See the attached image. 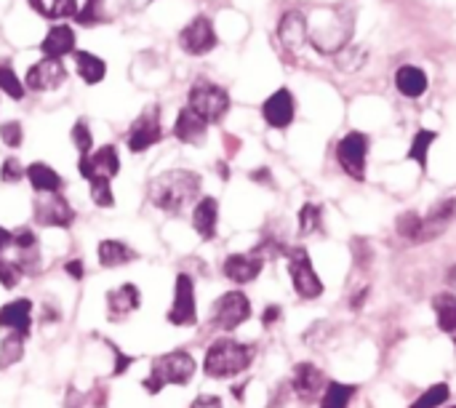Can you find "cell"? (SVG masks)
I'll return each mask as SVG.
<instances>
[{
    "label": "cell",
    "instance_id": "6da1fadb",
    "mask_svg": "<svg viewBox=\"0 0 456 408\" xmlns=\"http://www.w3.org/2000/svg\"><path fill=\"white\" fill-rule=\"evenodd\" d=\"M200 192V176L187 168H171L163 171L150 182V203L166 214H179L187 208Z\"/></svg>",
    "mask_w": 456,
    "mask_h": 408
},
{
    "label": "cell",
    "instance_id": "7a4b0ae2",
    "mask_svg": "<svg viewBox=\"0 0 456 408\" xmlns=\"http://www.w3.org/2000/svg\"><path fill=\"white\" fill-rule=\"evenodd\" d=\"M198 371V363L195 358L187 353V350H174V353H166V355H158L150 366V374L144 377L142 388L150 393V396H158L163 388L168 385H190V379L195 377Z\"/></svg>",
    "mask_w": 456,
    "mask_h": 408
},
{
    "label": "cell",
    "instance_id": "3957f363",
    "mask_svg": "<svg viewBox=\"0 0 456 408\" xmlns=\"http://www.w3.org/2000/svg\"><path fill=\"white\" fill-rule=\"evenodd\" d=\"M251 361H254L251 345H243V342L224 337V339H216L206 350L203 371H206V377H214V379H230V377L243 374L251 366Z\"/></svg>",
    "mask_w": 456,
    "mask_h": 408
},
{
    "label": "cell",
    "instance_id": "277c9868",
    "mask_svg": "<svg viewBox=\"0 0 456 408\" xmlns=\"http://www.w3.org/2000/svg\"><path fill=\"white\" fill-rule=\"evenodd\" d=\"M187 107H190L192 112H198L206 123H219V120L227 115V110H230V94H227L222 86H216V83L200 78V80L190 88Z\"/></svg>",
    "mask_w": 456,
    "mask_h": 408
},
{
    "label": "cell",
    "instance_id": "5b68a950",
    "mask_svg": "<svg viewBox=\"0 0 456 408\" xmlns=\"http://www.w3.org/2000/svg\"><path fill=\"white\" fill-rule=\"evenodd\" d=\"M329 21L315 27L310 35V43L321 51V53H339L342 48H347V40L353 35V13H342V11H331L326 13Z\"/></svg>",
    "mask_w": 456,
    "mask_h": 408
},
{
    "label": "cell",
    "instance_id": "8992f818",
    "mask_svg": "<svg viewBox=\"0 0 456 408\" xmlns=\"http://www.w3.org/2000/svg\"><path fill=\"white\" fill-rule=\"evenodd\" d=\"M251 318V302L246 294L240 291H230L224 297H219L214 302L211 310V323L222 331H235L238 326H243Z\"/></svg>",
    "mask_w": 456,
    "mask_h": 408
},
{
    "label": "cell",
    "instance_id": "52a82bcc",
    "mask_svg": "<svg viewBox=\"0 0 456 408\" xmlns=\"http://www.w3.org/2000/svg\"><path fill=\"white\" fill-rule=\"evenodd\" d=\"M286 254H289V270H291V281H294L297 294L302 299H318L323 294V283L315 275V267H313L307 251L305 249H291Z\"/></svg>",
    "mask_w": 456,
    "mask_h": 408
},
{
    "label": "cell",
    "instance_id": "ba28073f",
    "mask_svg": "<svg viewBox=\"0 0 456 408\" xmlns=\"http://www.w3.org/2000/svg\"><path fill=\"white\" fill-rule=\"evenodd\" d=\"M168 323L174 326H195L198 323V307H195V283L187 273L176 275L174 283V305L168 310Z\"/></svg>",
    "mask_w": 456,
    "mask_h": 408
},
{
    "label": "cell",
    "instance_id": "9c48e42d",
    "mask_svg": "<svg viewBox=\"0 0 456 408\" xmlns=\"http://www.w3.org/2000/svg\"><path fill=\"white\" fill-rule=\"evenodd\" d=\"M366 152H369V139L361 131H350L337 144V160H339V166L345 168V174H350L358 182L366 176Z\"/></svg>",
    "mask_w": 456,
    "mask_h": 408
},
{
    "label": "cell",
    "instance_id": "30bf717a",
    "mask_svg": "<svg viewBox=\"0 0 456 408\" xmlns=\"http://www.w3.org/2000/svg\"><path fill=\"white\" fill-rule=\"evenodd\" d=\"M32 216L40 227H61L67 230L75 222V208L69 206V200L59 192V195H40L32 203Z\"/></svg>",
    "mask_w": 456,
    "mask_h": 408
},
{
    "label": "cell",
    "instance_id": "8fae6325",
    "mask_svg": "<svg viewBox=\"0 0 456 408\" xmlns=\"http://www.w3.org/2000/svg\"><path fill=\"white\" fill-rule=\"evenodd\" d=\"M163 139V128H160V110L158 107H147L134 123H131V131H128V150L131 152H144L150 150L152 144H158Z\"/></svg>",
    "mask_w": 456,
    "mask_h": 408
},
{
    "label": "cell",
    "instance_id": "7c38bea8",
    "mask_svg": "<svg viewBox=\"0 0 456 408\" xmlns=\"http://www.w3.org/2000/svg\"><path fill=\"white\" fill-rule=\"evenodd\" d=\"M77 171L83 179L94 182V179H112L120 171V158L118 150L112 144H104L99 150H94L91 155H80L77 160Z\"/></svg>",
    "mask_w": 456,
    "mask_h": 408
},
{
    "label": "cell",
    "instance_id": "4fadbf2b",
    "mask_svg": "<svg viewBox=\"0 0 456 408\" xmlns=\"http://www.w3.org/2000/svg\"><path fill=\"white\" fill-rule=\"evenodd\" d=\"M179 45L192 56H200V53H208L211 48H216V32H214L211 19L208 16H195L179 32Z\"/></svg>",
    "mask_w": 456,
    "mask_h": 408
},
{
    "label": "cell",
    "instance_id": "5bb4252c",
    "mask_svg": "<svg viewBox=\"0 0 456 408\" xmlns=\"http://www.w3.org/2000/svg\"><path fill=\"white\" fill-rule=\"evenodd\" d=\"M67 80V69L61 64V59H40L37 64H32L24 75V86L29 91H53Z\"/></svg>",
    "mask_w": 456,
    "mask_h": 408
},
{
    "label": "cell",
    "instance_id": "9a60e30c",
    "mask_svg": "<svg viewBox=\"0 0 456 408\" xmlns=\"http://www.w3.org/2000/svg\"><path fill=\"white\" fill-rule=\"evenodd\" d=\"M104 305H107V321H110V323H120V321H126L131 313L139 310V305H142V291H139V286H134V283H120V286H115V289L107 291Z\"/></svg>",
    "mask_w": 456,
    "mask_h": 408
},
{
    "label": "cell",
    "instance_id": "2e32d148",
    "mask_svg": "<svg viewBox=\"0 0 456 408\" xmlns=\"http://www.w3.org/2000/svg\"><path fill=\"white\" fill-rule=\"evenodd\" d=\"M0 329H5L8 334H19V337H29L32 331V302L29 299H11L0 307Z\"/></svg>",
    "mask_w": 456,
    "mask_h": 408
},
{
    "label": "cell",
    "instance_id": "e0dca14e",
    "mask_svg": "<svg viewBox=\"0 0 456 408\" xmlns=\"http://www.w3.org/2000/svg\"><path fill=\"white\" fill-rule=\"evenodd\" d=\"M262 267H265V257L251 251V254H230L224 259L222 270L232 283H251V281H256Z\"/></svg>",
    "mask_w": 456,
    "mask_h": 408
},
{
    "label": "cell",
    "instance_id": "ac0fdd59",
    "mask_svg": "<svg viewBox=\"0 0 456 408\" xmlns=\"http://www.w3.org/2000/svg\"><path fill=\"white\" fill-rule=\"evenodd\" d=\"M291 385H294V393H297L302 401H313V398H318L321 393H326L329 379H326V374H323L318 366H313V363H299V366L294 369Z\"/></svg>",
    "mask_w": 456,
    "mask_h": 408
},
{
    "label": "cell",
    "instance_id": "d6986e66",
    "mask_svg": "<svg viewBox=\"0 0 456 408\" xmlns=\"http://www.w3.org/2000/svg\"><path fill=\"white\" fill-rule=\"evenodd\" d=\"M262 115L273 128H289L294 120V96L289 88H278L265 104H262Z\"/></svg>",
    "mask_w": 456,
    "mask_h": 408
},
{
    "label": "cell",
    "instance_id": "ffe728a7",
    "mask_svg": "<svg viewBox=\"0 0 456 408\" xmlns=\"http://www.w3.org/2000/svg\"><path fill=\"white\" fill-rule=\"evenodd\" d=\"M278 35H281V43H283L289 51H299V48L310 40V37H307V19H305L299 11L283 13L281 27H278Z\"/></svg>",
    "mask_w": 456,
    "mask_h": 408
},
{
    "label": "cell",
    "instance_id": "44dd1931",
    "mask_svg": "<svg viewBox=\"0 0 456 408\" xmlns=\"http://www.w3.org/2000/svg\"><path fill=\"white\" fill-rule=\"evenodd\" d=\"M206 131H208V123L190 107H184L174 123V136L184 144H200L206 139Z\"/></svg>",
    "mask_w": 456,
    "mask_h": 408
},
{
    "label": "cell",
    "instance_id": "7402d4cb",
    "mask_svg": "<svg viewBox=\"0 0 456 408\" xmlns=\"http://www.w3.org/2000/svg\"><path fill=\"white\" fill-rule=\"evenodd\" d=\"M40 51L48 56V59H61L67 53L75 51V32L67 27V24H56L48 29V35L43 37L40 43Z\"/></svg>",
    "mask_w": 456,
    "mask_h": 408
},
{
    "label": "cell",
    "instance_id": "603a6c76",
    "mask_svg": "<svg viewBox=\"0 0 456 408\" xmlns=\"http://www.w3.org/2000/svg\"><path fill=\"white\" fill-rule=\"evenodd\" d=\"M27 179H29L32 190L40 192V195H59L61 187H64V179L48 163H40V160L37 163H29Z\"/></svg>",
    "mask_w": 456,
    "mask_h": 408
},
{
    "label": "cell",
    "instance_id": "cb8c5ba5",
    "mask_svg": "<svg viewBox=\"0 0 456 408\" xmlns=\"http://www.w3.org/2000/svg\"><path fill=\"white\" fill-rule=\"evenodd\" d=\"M216 222H219V203L216 198H203L198 200L192 211V227L203 241H211L216 235Z\"/></svg>",
    "mask_w": 456,
    "mask_h": 408
},
{
    "label": "cell",
    "instance_id": "d4e9b609",
    "mask_svg": "<svg viewBox=\"0 0 456 408\" xmlns=\"http://www.w3.org/2000/svg\"><path fill=\"white\" fill-rule=\"evenodd\" d=\"M136 257H139V254H136L128 243H123V241H102V243L96 246V259H99V265L107 267V270L123 267V265L134 262Z\"/></svg>",
    "mask_w": 456,
    "mask_h": 408
},
{
    "label": "cell",
    "instance_id": "484cf974",
    "mask_svg": "<svg viewBox=\"0 0 456 408\" xmlns=\"http://www.w3.org/2000/svg\"><path fill=\"white\" fill-rule=\"evenodd\" d=\"M395 86L403 96L409 99H417L428 91V75L425 69L414 67V64H403L398 72H395Z\"/></svg>",
    "mask_w": 456,
    "mask_h": 408
},
{
    "label": "cell",
    "instance_id": "4316f807",
    "mask_svg": "<svg viewBox=\"0 0 456 408\" xmlns=\"http://www.w3.org/2000/svg\"><path fill=\"white\" fill-rule=\"evenodd\" d=\"M454 214H456V200H446L444 206L433 208V211H430V216L422 222V238H419V241H428V238H433V235H441V233L449 227V222L454 219Z\"/></svg>",
    "mask_w": 456,
    "mask_h": 408
},
{
    "label": "cell",
    "instance_id": "83f0119b",
    "mask_svg": "<svg viewBox=\"0 0 456 408\" xmlns=\"http://www.w3.org/2000/svg\"><path fill=\"white\" fill-rule=\"evenodd\" d=\"M75 64H77V75H80L88 86L102 83L104 75H107V64H104L96 53H91V51H77V53H75Z\"/></svg>",
    "mask_w": 456,
    "mask_h": 408
},
{
    "label": "cell",
    "instance_id": "f1b7e54d",
    "mask_svg": "<svg viewBox=\"0 0 456 408\" xmlns=\"http://www.w3.org/2000/svg\"><path fill=\"white\" fill-rule=\"evenodd\" d=\"M29 5L45 19H75L77 0H29Z\"/></svg>",
    "mask_w": 456,
    "mask_h": 408
},
{
    "label": "cell",
    "instance_id": "f546056e",
    "mask_svg": "<svg viewBox=\"0 0 456 408\" xmlns=\"http://www.w3.org/2000/svg\"><path fill=\"white\" fill-rule=\"evenodd\" d=\"M433 310L438 315V326L446 334H456V294H438L433 299Z\"/></svg>",
    "mask_w": 456,
    "mask_h": 408
},
{
    "label": "cell",
    "instance_id": "4dcf8cb0",
    "mask_svg": "<svg viewBox=\"0 0 456 408\" xmlns=\"http://www.w3.org/2000/svg\"><path fill=\"white\" fill-rule=\"evenodd\" d=\"M353 396H355V388L353 385L329 382V388L323 393V401H321V408H347Z\"/></svg>",
    "mask_w": 456,
    "mask_h": 408
},
{
    "label": "cell",
    "instance_id": "1f68e13d",
    "mask_svg": "<svg viewBox=\"0 0 456 408\" xmlns=\"http://www.w3.org/2000/svg\"><path fill=\"white\" fill-rule=\"evenodd\" d=\"M436 139H438V134H436V131L422 128V131L414 136L411 147H409V160H417L422 168H428V152H430V147L436 144Z\"/></svg>",
    "mask_w": 456,
    "mask_h": 408
},
{
    "label": "cell",
    "instance_id": "d6a6232c",
    "mask_svg": "<svg viewBox=\"0 0 456 408\" xmlns=\"http://www.w3.org/2000/svg\"><path fill=\"white\" fill-rule=\"evenodd\" d=\"M21 355H24V337H19V334L3 337V342H0V369H8V366L19 363Z\"/></svg>",
    "mask_w": 456,
    "mask_h": 408
},
{
    "label": "cell",
    "instance_id": "836d02e7",
    "mask_svg": "<svg viewBox=\"0 0 456 408\" xmlns=\"http://www.w3.org/2000/svg\"><path fill=\"white\" fill-rule=\"evenodd\" d=\"M104 0H83V5L75 13V21L83 27H94L99 21H104Z\"/></svg>",
    "mask_w": 456,
    "mask_h": 408
},
{
    "label": "cell",
    "instance_id": "e575fe53",
    "mask_svg": "<svg viewBox=\"0 0 456 408\" xmlns=\"http://www.w3.org/2000/svg\"><path fill=\"white\" fill-rule=\"evenodd\" d=\"M24 83L19 80V75L11 69V64L8 61H0V91L3 94H8L11 99H21L24 96Z\"/></svg>",
    "mask_w": 456,
    "mask_h": 408
},
{
    "label": "cell",
    "instance_id": "d590c367",
    "mask_svg": "<svg viewBox=\"0 0 456 408\" xmlns=\"http://www.w3.org/2000/svg\"><path fill=\"white\" fill-rule=\"evenodd\" d=\"M69 136H72V144L77 147L80 155H91V152H94V134H91V128H88V123H86L83 118L75 120Z\"/></svg>",
    "mask_w": 456,
    "mask_h": 408
},
{
    "label": "cell",
    "instance_id": "8d00e7d4",
    "mask_svg": "<svg viewBox=\"0 0 456 408\" xmlns=\"http://www.w3.org/2000/svg\"><path fill=\"white\" fill-rule=\"evenodd\" d=\"M315 230H321V206L305 203L299 211V235H313Z\"/></svg>",
    "mask_w": 456,
    "mask_h": 408
},
{
    "label": "cell",
    "instance_id": "74e56055",
    "mask_svg": "<svg viewBox=\"0 0 456 408\" xmlns=\"http://www.w3.org/2000/svg\"><path fill=\"white\" fill-rule=\"evenodd\" d=\"M91 200L99 208H112L115 206V195H112V187H110V179H94L91 182Z\"/></svg>",
    "mask_w": 456,
    "mask_h": 408
},
{
    "label": "cell",
    "instance_id": "f35d334b",
    "mask_svg": "<svg viewBox=\"0 0 456 408\" xmlns=\"http://www.w3.org/2000/svg\"><path fill=\"white\" fill-rule=\"evenodd\" d=\"M422 216H417L414 211H406V214H401L398 216V233L403 235V238H414V241H419L422 238Z\"/></svg>",
    "mask_w": 456,
    "mask_h": 408
},
{
    "label": "cell",
    "instance_id": "ab89813d",
    "mask_svg": "<svg viewBox=\"0 0 456 408\" xmlns=\"http://www.w3.org/2000/svg\"><path fill=\"white\" fill-rule=\"evenodd\" d=\"M449 401V385H436V388H430L419 401H414V406L411 408H438L444 406Z\"/></svg>",
    "mask_w": 456,
    "mask_h": 408
},
{
    "label": "cell",
    "instance_id": "60d3db41",
    "mask_svg": "<svg viewBox=\"0 0 456 408\" xmlns=\"http://www.w3.org/2000/svg\"><path fill=\"white\" fill-rule=\"evenodd\" d=\"M19 281H21V270L16 267V262L0 257V286L11 291V289L19 286Z\"/></svg>",
    "mask_w": 456,
    "mask_h": 408
},
{
    "label": "cell",
    "instance_id": "b9f144b4",
    "mask_svg": "<svg viewBox=\"0 0 456 408\" xmlns=\"http://www.w3.org/2000/svg\"><path fill=\"white\" fill-rule=\"evenodd\" d=\"M0 139H3V144H5V147H11V150L21 147V139H24L21 123H16V120L3 123V126H0Z\"/></svg>",
    "mask_w": 456,
    "mask_h": 408
},
{
    "label": "cell",
    "instance_id": "7bdbcfd3",
    "mask_svg": "<svg viewBox=\"0 0 456 408\" xmlns=\"http://www.w3.org/2000/svg\"><path fill=\"white\" fill-rule=\"evenodd\" d=\"M13 249L16 251H35L37 249V235L29 227H19L13 233Z\"/></svg>",
    "mask_w": 456,
    "mask_h": 408
},
{
    "label": "cell",
    "instance_id": "ee69618b",
    "mask_svg": "<svg viewBox=\"0 0 456 408\" xmlns=\"http://www.w3.org/2000/svg\"><path fill=\"white\" fill-rule=\"evenodd\" d=\"M21 176H24L21 163H19L16 158H5L3 166H0V179H3L5 184H13V182H19Z\"/></svg>",
    "mask_w": 456,
    "mask_h": 408
},
{
    "label": "cell",
    "instance_id": "f6af8a7d",
    "mask_svg": "<svg viewBox=\"0 0 456 408\" xmlns=\"http://www.w3.org/2000/svg\"><path fill=\"white\" fill-rule=\"evenodd\" d=\"M110 350H112V355H115V369H112V374H115V377L126 374V371L131 369L134 358H131V355H126L118 345H110Z\"/></svg>",
    "mask_w": 456,
    "mask_h": 408
},
{
    "label": "cell",
    "instance_id": "bcb514c9",
    "mask_svg": "<svg viewBox=\"0 0 456 408\" xmlns=\"http://www.w3.org/2000/svg\"><path fill=\"white\" fill-rule=\"evenodd\" d=\"M64 270H67V275H69L72 281H83V275H86V265H83V259H69V262L64 265Z\"/></svg>",
    "mask_w": 456,
    "mask_h": 408
},
{
    "label": "cell",
    "instance_id": "7dc6e473",
    "mask_svg": "<svg viewBox=\"0 0 456 408\" xmlns=\"http://www.w3.org/2000/svg\"><path fill=\"white\" fill-rule=\"evenodd\" d=\"M190 408H222V401L216 396H198Z\"/></svg>",
    "mask_w": 456,
    "mask_h": 408
},
{
    "label": "cell",
    "instance_id": "c3c4849f",
    "mask_svg": "<svg viewBox=\"0 0 456 408\" xmlns=\"http://www.w3.org/2000/svg\"><path fill=\"white\" fill-rule=\"evenodd\" d=\"M13 246V233L11 230H5L3 224H0V257H3V251L5 249H11Z\"/></svg>",
    "mask_w": 456,
    "mask_h": 408
},
{
    "label": "cell",
    "instance_id": "681fc988",
    "mask_svg": "<svg viewBox=\"0 0 456 408\" xmlns=\"http://www.w3.org/2000/svg\"><path fill=\"white\" fill-rule=\"evenodd\" d=\"M278 313H281L278 307H270V310H267V313L262 315V321H265V326H270V323H275V321H278Z\"/></svg>",
    "mask_w": 456,
    "mask_h": 408
},
{
    "label": "cell",
    "instance_id": "f907efd6",
    "mask_svg": "<svg viewBox=\"0 0 456 408\" xmlns=\"http://www.w3.org/2000/svg\"><path fill=\"white\" fill-rule=\"evenodd\" d=\"M446 281H449V286H452V289H456V265L449 270V273H446Z\"/></svg>",
    "mask_w": 456,
    "mask_h": 408
},
{
    "label": "cell",
    "instance_id": "816d5d0a",
    "mask_svg": "<svg viewBox=\"0 0 456 408\" xmlns=\"http://www.w3.org/2000/svg\"><path fill=\"white\" fill-rule=\"evenodd\" d=\"M454 408H456V406H454Z\"/></svg>",
    "mask_w": 456,
    "mask_h": 408
}]
</instances>
